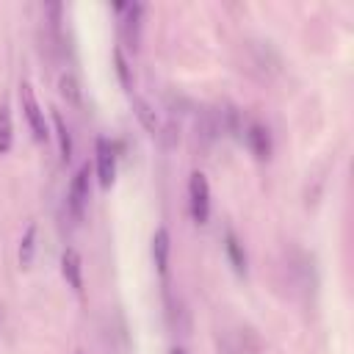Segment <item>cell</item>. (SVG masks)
<instances>
[{
    "label": "cell",
    "instance_id": "cell-1",
    "mask_svg": "<svg viewBox=\"0 0 354 354\" xmlns=\"http://www.w3.org/2000/svg\"><path fill=\"white\" fill-rule=\"evenodd\" d=\"M19 105H22V113H25V122H28L33 138H36V141H47L50 133H47L44 111H41V105H39V100H36V91H33V86H30L28 80L19 83Z\"/></svg>",
    "mask_w": 354,
    "mask_h": 354
},
{
    "label": "cell",
    "instance_id": "cell-2",
    "mask_svg": "<svg viewBox=\"0 0 354 354\" xmlns=\"http://www.w3.org/2000/svg\"><path fill=\"white\" fill-rule=\"evenodd\" d=\"M188 207L196 224H207L210 218V183L205 171H191L188 177Z\"/></svg>",
    "mask_w": 354,
    "mask_h": 354
},
{
    "label": "cell",
    "instance_id": "cell-3",
    "mask_svg": "<svg viewBox=\"0 0 354 354\" xmlns=\"http://www.w3.org/2000/svg\"><path fill=\"white\" fill-rule=\"evenodd\" d=\"M66 199H69L72 216H75V218H83V210H86V205H88V199H91V169H88V163H83V166L75 171L72 183H69Z\"/></svg>",
    "mask_w": 354,
    "mask_h": 354
},
{
    "label": "cell",
    "instance_id": "cell-4",
    "mask_svg": "<svg viewBox=\"0 0 354 354\" xmlns=\"http://www.w3.org/2000/svg\"><path fill=\"white\" fill-rule=\"evenodd\" d=\"M94 171H97V180L102 188H111L113 177H116V152L111 147L108 138H97L94 144Z\"/></svg>",
    "mask_w": 354,
    "mask_h": 354
},
{
    "label": "cell",
    "instance_id": "cell-5",
    "mask_svg": "<svg viewBox=\"0 0 354 354\" xmlns=\"http://www.w3.org/2000/svg\"><path fill=\"white\" fill-rule=\"evenodd\" d=\"M61 274L66 279V285L75 290V293H83V260H80V252L66 246L64 254H61Z\"/></svg>",
    "mask_w": 354,
    "mask_h": 354
},
{
    "label": "cell",
    "instance_id": "cell-6",
    "mask_svg": "<svg viewBox=\"0 0 354 354\" xmlns=\"http://www.w3.org/2000/svg\"><path fill=\"white\" fill-rule=\"evenodd\" d=\"M169 254H171V235L166 227H158L152 232V260H155V268L163 279L169 274Z\"/></svg>",
    "mask_w": 354,
    "mask_h": 354
},
{
    "label": "cell",
    "instance_id": "cell-7",
    "mask_svg": "<svg viewBox=\"0 0 354 354\" xmlns=\"http://www.w3.org/2000/svg\"><path fill=\"white\" fill-rule=\"evenodd\" d=\"M50 119H53V127H55L61 160H69L72 158V136H69V127H66V122H64V116L58 111H50Z\"/></svg>",
    "mask_w": 354,
    "mask_h": 354
},
{
    "label": "cell",
    "instance_id": "cell-8",
    "mask_svg": "<svg viewBox=\"0 0 354 354\" xmlns=\"http://www.w3.org/2000/svg\"><path fill=\"white\" fill-rule=\"evenodd\" d=\"M246 141H249V147H252V152L257 158H268L271 155V138H268V130L263 124H249Z\"/></svg>",
    "mask_w": 354,
    "mask_h": 354
},
{
    "label": "cell",
    "instance_id": "cell-9",
    "mask_svg": "<svg viewBox=\"0 0 354 354\" xmlns=\"http://www.w3.org/2000/svg\"><path fill=\"white\" fill-rule=\"evenodd\" d=\"M133 108H136V116H138V122L152 133V136H158L160 133V119H158V113H155V108L147 102V100H141V97H133Z\"/></svg>",
    "mask_w": 354,
    "mask_h": 354
},
{
    "label": "cell",
    "instance_id": "cell-10",
    "mask_svg": "<svg viewBox=\"0 0 354 354\" xmlns=\"http://www.w3.org/2000/svg\"><path fill=\"white\" fill-rule=\"evenodd\" d=\"M33 252H36V224H28L19 238V266L22 268H28L33 263Z\"/></svg>",
    "mask_w": 354,
    "mask_h": 354
},
{
    "label": "cell",
    "instance_id": "cell-11",
    "mask_svg": "<svg viewBox=\"0 0 354 354\" xmlns=\"http://www.w3.org/2000/svg\"><path fill=\"white\" fill-rule=\"evenodd\" d=\"M14 144V124H11V111L8 105H0V155H6Z\"/></svg>",
    "mask_w": 354,
    "mask_h": 354
},
{
    "label": "cell",
    "instance_id": "cell-12",
    "mask_svg": "<svg viewBox=\"0 0 354 354\" xmlns=\"http://www.w3.org/2000/svg\"><path fill=\"white\" fill-rule=\"evenodd\" d=\"M58 88H61V94H64L72 105H80V86H77V77H75L72 72H64V75L58 77Z\"/></svg>",
    "mask_w": 354,
    "mask_h": 354
},
{
    "label": "cell",
    "instance_id": "cell-13",
    "mask_svg": "<svg viewBox=\"0 0 354 354\" xmlns=\"http://www.w3.org/2000/svg\"><path fill=\"white\" fill-rule=\"evenodd\" d=\"M224 249H227V254H230L235 271L243 274V271H246V254H243V249H241V243H238V238H235L232 232H227V243H224Z\"/></svg>",
    "mask_w": 354,
    "mask_h": 354
},
{
    "label": "cell",
    "instance_id": "cell-14",
    "mask_svg": "<svg viewBox=\"0 0 354 354\" xmlns=\"http://www.w3.org/2000/svg\"><path fill=\"white\" fill-rule=\"evenodd\" d=\"M113 64H116V75H119V83L130 91V69H127V58L122 55V50L116 47L113 50Z\"/></svg>",
    "mask_w": 354,
    "mask_h": 354
},
{
    "label": "cell",
    "instance_id": "cell-15",
    "mask_svg": "<svg viewBox=\"0 0 354 354\" xmlns=\"http://www.w3.org/2000/svg\"><path fill=\"white\" fill-rule=\"evenodd\" d=\"M169 354H185V348H180V346H174V348H171Z\"/></svg>",
    "mask_w": 354,
    "mask_h": 354
}]
</instances>
